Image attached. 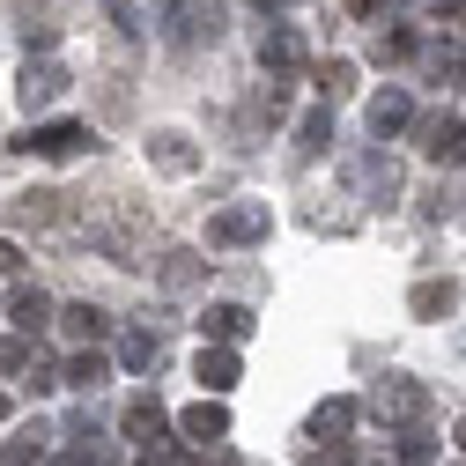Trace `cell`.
Returning <instances> with one entry per match:
<instances>
[{
	"instance_id": "obj_34",
	"label": "cell",
	"mask_w": 466,
	"mask_h": 466,
	"mask_svg": "<svg viewBox=\"0 0 466 466\" xmlns=\"http://www.w3.org/2000/svg\"><path fill=\"white\" fill-rule=\"evenodd\" d=\"M200 466H238V459H229V451H200Z\"/></svg>"
},
{
	"instance_id": "obj_3",
	"label": "cell",
	"mask_w": 466,
	"mask_h": 466,
	"mask_svg": "<svg viewBox=\"0 0 466 466\" xmlns=\"http://www.w3.org/2000/svg\"><path fill=\"white\" fill-rule=\"evenodd\" d=\"M222 23H229L222 0H170V45H186V52L193 45H215Z\"/></svg>"
},
{
	"instance_id": "obj_35",
	"label": "cell",
	"mask_w": 466,
	"mask_h": 466,
	"mask_svg": "<svg viewBox=\"0 0 466 466\" xmlns=\"http://www.w3.org/2000/svg\"><path fill=\"white\" fill-rule=\"evenodd\" d=\"M0 415H8V392H0Z\"/></svg>"
},
{
	"instance_id": "obj_17",
	"label": "cell",
	"mask_w": 466,
	"mask_h": 466,
	"mask_svg": "<svg viewBox=\"0 0 466 466\" xmlns=\"http://www.w3.org/2000/svg\"><path fill=\"white\" fill-rule=\"evenodd\" d=\"M459 75H466V30H451V37H437V45H430V82H444V89H451Z\"/></svg>"
},
{
	"instance_id": "obj_16",
	"label": "cell",
	"mask_w": 466,
	"mask_h": 466,
	"mask_svg": "<svg viewBox=\"0 0 466 466\" xmlns=\"http://www.w3.org/2000/svg\"><path fill=\"white\" fill-rule=\"evenodd\" d=\"M200 333L208 340H252V311L245 304H208L200 311Z\"/></svg>"
},
{
	"instance_id": "obj_27",
	"label": "cell",
	"mask_w": 466,
	"mask_h": 466,
	"mask_svg": "<svg viewBox=\"0 0 466 466\" xmlns=\"http://www.w3.org/2000/svg\"><path fill=\"white\" fill-rule=\"evenodd\" d=\"M326 141H333V119H326V111H304V119H297V148H304V156H319Z\"/></svg>"
},
{
	"instance_id": "obj_11",
	"label": "cell",
	"mask_w": 466,
	"mask_h": 466,
	"mask_svg": "<svg viewBox=\"0 0 466 466\" xmlns=\"http://www.w3.org/2000/svg\"><path fill=\"white\" fill-rule=\"evenodd\" d=\"M422 156L430 163H466V119H422Z\"/></svg>"
},
{
	"instance_id": "obj_25",
	"label": "cell",
	"mask_w": 466,
	"mask_h": 466,
	"mask_svg": "<svg viewBox=\"0 0 466 466\" xmlns=\"http://www.w3.org/2000/svg\"><path fill=\"white\" fill-rule=\"evenodd\" d=\"M356 178H363L378 200H392V193H400V170H392L385 156H356Z\"/></svg>"
},
{
	"instance_id": "obj_6",
	"label": "cell",
	"mask_w": 466,
	"mask_h": 466,
	"mask_svg": "<svg viewBox=\"0 0 466 466\" xmlns=\"http://www.w3.org/2000/svg\"><path fill=\"white\" fill-rule=\"evenodd\" d=\"M30 148H37V156H52V163H67V156H89V148H96V134H89V127H75V119H52V127H37V134H30Z\"/></svg>"
},
{
	"instance_id": "obj_20",
	"label": "cell",
	"mask_w": 466,
	"mask_h": 466,
	"mask_svg": "<svg viewBox=\"0 0 466 466\" xmlns=\"http://www.w3.org/2000/svg\"><path fill=\"white\" fill-rule=\"evenodd\" d=\"M8 319H15V333H30V340H37V333L52 326V304L37 297V289H15V304H8Z\"/></svg>"
},
{
	"instance_id": "obj_18",
	"label": "cell",
	"mask_w": 466,
	"mask_h": 466,
	"mask_svg": "<svg viewBox=\"0 0 466 466\" xmlns=\"http://www.w3.org/2000/svg\"><path fill=\"white\" fill-rule=\"evenodd\" d=\"M451 304H459V289L451 281H415V297H407V311H415V319H451Z\"/></svg>"
},
{
	"instance_id": "obj_2",
	"label": "cell",
	"mask_w": 466,
	"mask_h": 466,
	"mask_svg": "<svg viewBox=\"0 0 466 466\" xmlns=\"http://www.w3.org/2000/svg\"><path fill=\"white\" fill-rule=\"evenodd\" d=\"M127 437L148 451V466H178V444H170V415H163L156 400H134V407H127Z\"/></svg>"
},
{
	"instance_id": "obj_22",
	"label": "cell",
	"mask_w": 466,
	"mask_h": 466,
	"mask_svg": "<svg viewBox=\"0 0 466 466\" xmlns=\"http://www.w3.org/2000/svg\"><path fill=\"white\" fill-rule=\"evenodd\" d=\"M104 23H111V37H119V45H141V37H148V23H141L134 0H104Z\"/></svg>"
},
{
	"instance_id": "obj_37",
	"label": "cell",
	"mask_w": 466,
	"mask_h": 466,
	"mask_svg": "<svg viewBox=\"0 0 466 466\" xmlns=\"http://www.w3.org/2000/svg\"><path fill=\"white\" fill-rule=\"evenodd\" d=\"M163 8H170V0H163Z\"/></svg>"
},
{
	"instance_id": "obj_36",
	"label": "cell",
	"mask_w": 466,
	"mask_h": 466,
	"mask_svg": "<svg viewBox=\"0 0 466 466\" xmlns=\"http://www.w3.org/2000/svg\"><path fill=\"white\" fill-rule=\"evenodd\" d=\"M459 451H466V430H459Z\"/></svg>"
},
{
	"instance_id": "obj_30",
	"label": "cell",
	"mask_w": 466,
	"mask_h": 466,
	"mask_svg": "<svg viewBox=\"0 0 466 466\" xmlns=\"http://www.w3.org/2000/svg\"><path fill=\"white\" fill-rule=\"evenodd\" d=\"M23 45H37V52H52V45H60V23H45V15H37V23H23Z\"/></svg>"
},
{
	"instance_id": "obj_12",
	"label": "cell",
	"mask_w": 466,
	"mask_h": 466,
	"mask_svg": "<svg viewBox=\"0 0 466 466\" xmlns=\"http://www.w3.org/2000/svg\"><path fill=\"white\" fill-rule=\"evenodd\" d=\"M178 430H186V437H200V444H222V437H229V407H222V392H208L200 407H186Z\"/></svg>"
},
{
	"instance_id": "obj_19",
	"label": "cell",
	"mask_w": 466,
	"mask_h": 466,
	"mask_svg": "<svg viewBox=\"0 0 466 466\" xmlns=\"http://www.w3.org/2000/svg\"><path fill=\"white\" fill-rule=\"evenodd\" d=\"M156 356H163V340H156L148 326L119 333V370H156Z\"/></svg>"
},
{
	"instance_id": "obj_5",
	"label": "cell",
	"mask_w": 466,
	"mask_h": 466,
	"mask_svg": "<svg viewBox=\"0 0 466 466\" xmlns=\"http://www.w3.org/2000/svg\"><path fill=\"white\" fill-rule=\"evenodd\" d=\"M15 96H23V111H52V104L67 96V67H60V60H23Z\"/></svg>"
},
{
	"instance_id": "obj_8",
	"label": "cell",
	"mask_w": 466,
	"mask_h": 466,
	"mask_svg": "<svg viewBox=\"0 0 466 466\" xmlns=\"http://www.w3.org/2000/svg\"><path fill=\"white\" fill-rule=\"evenodd\" d=\"M148 163L170 170V178H193V170H200V148H193L186 134H170V127H163V134H148Z\"/></svg>"
},
{
	"instance_id": "obj_31",
	"label": "cell",
	"mask_w": 466,
	"mask_h": 466,
	"mask_svg": "<svg viewBox=\"0 0 466 466\" xmlns=\"http://www.w3.org/2000/svg\"><path fill=\"white\" fill-rule=\"evenodd\" d=\"M60 466H111V459H104V451H96V444H89V437H82V444H75V451H67V459H60Z\"/></svg>"
},
{
	"instance_id": "obj_15",
	"label": "cell",
	"mask_w": 466,
	"mask_h": 466,
	"mask_svg": "<svg viewBox=\"0 0 466 466\" xmlns=\"http://www.w3.org/2000/svg\"><path fill=\"white\" fill-rule=\"evenodd\" d=\"M363 119H370V134L385 141V134H400L407 119H415V104H407V89H378V96H370V111H363Z\"/></svg>"
},
{
	"instance_id": "obj_13",
	"label": "cell",
	"mask_w": 466,
	"mask_h": 466,
	"mask_svg": "<svg viewBox=\"0 0 466 466\" xmlns=\"http://www.w3.org/2000/svg\"><path fill=\"white\" fill-rule=\"evenodd\" d=\"M259 67H267V75H297V67H304V37L289 30V23L267 30V37H259Z\"/></svg>"
},
{
	"instance_id": "obj_29",
	"label": "cell",
	"mask_w": 466,
	"mask_h": 466,
	"mask_svg": "<svg viewBox=\"0 0 466 466\" xmlns=\"http://www.w3.org/2000/svg\"><path fill=\"white\" fill-rule=\"evenodd\" d=\"M400 459H407V466H430V459H437V444H430L422 430H407V437H400Z\"/></svg>"
},
{
	"instance_id": "obj_33",
	"label": "cell",
	"mask_w": 466,
	"mask_h": 466,
	"mask_svg": "<svg viewBox=\"0 0 466 466\" xmlns=\"http://www.w3.org/2000/svg\"><path fill=\"white\" fill-rule=\"evenodd\" d=\"M340 8H348V15H378L385 0H340Z\"/></svg>"
},
{
	"instance_id": "obj_28",
	"label": "cell",
	"mask_w": 466,
	"mask_h": 466,
	"mask_svg": "<svg viewBox=\"0 0 466 466\" xmlns=\"http://www.w3.org/2000/svg\"><path fill=\"white\" fill-rule=\"evenodd\" d=\"M45 437H52V430H30V437H15V444H8V466H37V459H45Z\"/></svg>"
},
{
	"instance_id": "obj_21",
	"label": "cell",
	"mask_w": 466,
	"mask_h": 466,
	"mask_svg": "<svg viewBox=\"0 0 466 466\" xmlns=\"http://www.w3.org/2000/svg\"><path fill=\"white\" fill-rule=\"evenodd\" d=\"M60 378H67V385H75V392H96V385H104V378H111V363H104V356H96V348H89V340H82V356H75V363H67V370H60Z\"/></svg>"
},
{
	"instance_id": "obj_4",
	"label": "cell",
	"mask_w": 466,
	"mask_h": 466,
	"mask_svg": "<svg viewBox=\"0 0 466 466\" xmlns=\"http://www.w3.org/2000/svg\"><path fill=\"white\" fill-rule=\"evenodd\" d=\"M267 238V200H238L208 222V245H259Z\"/></svg>"
},
{
	"instance_id": "obj_23",
	"label": "cell",
	"mask_w": 466,
	"mask_h": 466,
	"mask_svg": "<svg viewBox=\"0 0 466 466\" xmlns=\"http://www.w3.org/2000/svg\"><path fill=\"white\" fill-rule=\"evenodd\" d=\"M311 89H319L326 104H340L348 89H356V67H348V60H326V67H311Z\"/></svg>"
},
{
	"instance_id": "obj_24",
	"label": "cell",
	"mask_w": 466,
	"mask_h": 466,
	"mask_svg": "<svg viewBox=\"0 0 466 466\" xmlns=\"http://www.w3.org/2000/svg\"><path fill=\"white\" fill-rule=\"evenodd\" d=\"M60 326H67L75 340H104V333H111V319H104L96 304H67V311H60Z\"/></svg>"
},
{
	"instance_id": "obj_9",
	"label": "cell",
	"mask_w": 466,
	"mask_h": 466,
	"mask_svg": "<svg viewBox=\"0 0 466 466\" xmlns=\"http://www.w3.org/2000/svg\"><path fill=\"white\" fill-rule=\"evenodd\" d=\"M348 430H356V400H326L311 415V444L319 451H348Z\"/></svg>"
},
{
	"instance_id": "obj_32",
	"label": "cell",
	"mask_w": 466,
	"mask_h": 466,
	"mask_svg": "<svg viewBox=\"0 0 466 466\" xmlns=\"http://www.w3.org/2000/svg\"><path fill=\"white\" fill-rule=\"evenodd\" d=\"M15 267H23V252H15L8 238H0V274H15Z\"/></svg>"
},
{
	"instance_id": "obj_1",
	"label": "cell",
	"mask_w": 466,
	"mask_h": 466,
	"mask_svg": "<svg viewBox=\"0 0 466 466\" xmlns=\"http://www.w3.org/2000/svg\"><path fill=\"white\" fill-rule=\"evenodd\" d=\"M370 415L392 422V430H422V422H430V392H422L415 378H378V385H370Z\"/></svg>"
},
{
	"instance_id": "obj_14",
	"label": "cell",
	"mask_w": 466,
	"mask_h": 466,
	"mask_svg": "<svg viewBox=\"0 0 466 466\" xmlns=\"http://www.w3.org/2000/svg\"><path fill=\"white\" fill-rule=\"evenodd\" d=\"M60 200H67V193H23V200H8V222H15V229H52V222H67Z\"/></svg>"
},
{
	"instance_id": "obj_7",
	"label": "cell",
	"mask_w": 466,
	"mask_h": 466,
	"mask_svg": "<svg viewBox=\"0 0 466 466\" xmlns=\"http://www.w3.org/2000/svg\"><path fill=\"white\" fill-rule=\"evenodd\" d=\"M193 378H200V392H238V340H215V348H200V363H193Z\"/></svg>"
},
{
	"instance_id": "obj_26",
	"label": "cell",
	"mask_w": 466,
	"mask_h": 466,
	"mask_svg": "<svg viewBox=\"0 0 466 466\" xmlns=\"http://www.w3.org/2000/svg\"><path fill=\"white\" fill-rule=\"evenodd\" d=\"M422 37L415 30H378V67H400V60H415Z\"/></svg>"
},
{
	"instance_id": "obj_10",
	"label": "cell",
	"mask_w": 466,
	"mask_h": 466,
	"mask_svg": "<svg viewBox=\"0 0 466 466\" xmlns=\"http://www.w3.org/2000/svg\"><path fill=\"white\" fill-rule=\"evenodd\" d=\"M156 281L170 289V297H186V289H200V281H208V259L178 245V252H163V259H156Z\"/></svg>"
}]
</instances>
